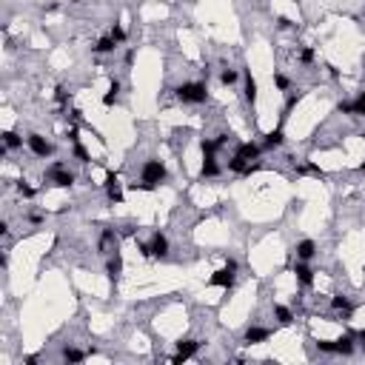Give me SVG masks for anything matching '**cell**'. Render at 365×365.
Wrapping results in <instances>:
<instances>
[{
	"instance_id": "29",
	"label": "cell",
	"mask_w": 365,
	"mask_h": 365,
	"mask_svg": "<svg viewBox=\"0 0 365 365\" xmlns=\"http://www.w3.org/2000/svg\"><path fill=\"white\" fill-rule=\"evenodd\" d=\"M354 108H356V117H365V89L356 94V100H354Z\"/></svg>"
},
{
	"instance_id": "13",
	"label": "cell",
	"mask_w": 365,
	"mask_h": 365,
	"mask_svg": "<svg viewBox=\"0 0 365 365\" xmlns=\"http://www.w3.org/2000/svg\"><path fill=\"white\" fill-rule=\"evenodd\" d=\"M294 274H297V283H300V285H305V288H308V285L314 283V268L308 266L305 260H297V266H294Z\"/></svg>"
},
{
	"instance_id": "4",
	"label": "cell",
	"mask_w": 365,
	"mask_h": 365,
	"mask_svg": "<svg viewBox=\"0 0 365 365\" xmlns=\"http://www.w3.org/2000/svg\"><path fill=\"white\" fill-rule=\"evenodd\" d=\"M197 351H200V342H197V339H191V337H188V339H180V342H177V354L171 356V362H174V365H183L186 359H191Z\"/></svg>"
},
{
	"instance_id": "21",
	"label": "cell",
	"mask_w": 365,
	"mask_h": 365,
	"mask_svg": "<svg viewBox=\"0 0 365 365\" xmlns=\"http://www.w3.org/2000/svg\"><path fill=\"white\" fill-rule=\"evenodd\" d=\"M331 308H334V311H342L345 317H348L351 311H354V305H351V300H348V297H342V294H337L334 300H331Z\"/></svg>"
},
{
	"instance_id": "3",
	"label": "cell",
	"mask_w": 365,
	"mask_h": 365,
	"mask_svg": "<svg viewBox=\"0 0 365 365\" xmlns=\"http://www.w3.org/2000/svg\"><path fill=\"white\" fill-rule=\"evenodd\" d=\"M143 180H149V183H157L160 186L163 180H166V166H163L157 157H149V160L143 163V174H140Z\"/></svg>"
},
{
	"instance_id": "17",
	"label": "cell",
	"mask_w": 365,
	"mask_h": 365,
	"mask_svg": "<svg viewBox=\"0 0 365 365\" xmlns=\"http://www.w3.org/2000/svg\"><path fill=\"white\" fill-rule=\"evenodd\" d=\"M337 342V354H342V356H351L354 354V334H342L339 339H334Z\"/></svg>"
},
{
	"instance_id": "6",
	"label": "cell",
	"mask_w": 365,
	"mask_h": 365,
	"mask_svg": "<svg viewBox=\"0 0 365 365\" xmlns=\"http://www.w3.org/2000/svg\"><path fill=\"white\" fill-rule=\"evenodd\" d=\"M117 242H120V237H117L114 228H103V234H100V240H97V251L108 257V254L117 251Z\"/></svg>"
},
{
	"instance_id": "25",
	"label": "cell",
	"mask_w": 365,
	"mask_h": 365,
	"mask_svg": "<svg viewBox=\"0 0 365 365\" xmlns=\"http://www.w3.org/2000/svg\"><path fill=\"white\" fill-rule=\"evenodd\" d=\"M117 94H120V80H111V86H108V91L103 94V106H111L117 100Z\"/></svg>"
},
{
	"instance_id": "24",
	"label": "cell",
	"mask_w": 365,
	"mask_h": 365,
	"mask_svg": "<svg viewBox=\"0 0 365 365\" xmlns=\"http://www.w3.org/2000/svg\"><path fill=\"white\" fill-rule=\"evenodd\" d=\"M3 143H6V149H20L23 146V137L18 132H3Z\"/></svg>"
},
{
	"instance_id": "2",
	"label": "cell",
	"mask_w": 365,
	"mask_h": 365,
	"mask_svg": "<svg viewBox=\"0 0 365 365\" xmlns=\"http://www.w3.org/2000/svg\"><path fill=\"white\" fill-rule=\"evenodd\" d=\"M257 157H260V146L257 143H242L240 149H237V154L228 160V169L237 171V174H242L246 166H251V160H257Z\"/></svg>"
},
{
	"instance_id": "34",
	"label": "cell",
	"mask_w": 365,
	"mask_h": 365,
	"mask_svg": "<svg viewBox=\"0 0 365 365\" xmlns=\"http://www.w3.org/2000/svg\"><path fill=\"white\" fill-rule=\"evenodd\" d=\"M74 157H77V160H80V163H89V152L83 149L80 143H74Z\"/></svg>"
},
{
	"instance_id": "19",
	"label": "cell",
	"mask_w": 365,
	"mask_h": 365,
	"mask_svg": "<svg viewBox=\"0 0 365 365\" xmlns=\"http://www.w3.org/2000/svg\"><path fill=\"white\" fill-rule=\"evenodd\" d=\"M274 317H277V322H280L283 328H288V325L294 322V314H291L288 305H274Z\"/></svg>"
},
{
	"instance_id": "26",
	"label": "cell",
	"mask_w": 365,
	"mask_h": 365,
	"mask_svg": "<svg viewBox=\"0 0 365 365\" xmlns=\"http://www.w3.org/2000/svg\"><path fill=\"white\" fill-rule=\"evenodd\" d=\"M200 152H203V157H211V154L217 152V143L208 140V137H203V140H200Z\"/></svg>"
},
{
	"instance_id": "5",
	"label": "cell",
	"mask_w": 365,
	"mask_h": 365,
	"mask_svg": "<svg viewBox=\"0 0 365 365\" xmlns=\"http://www.w3.org/2000/svg\"><path fill=\"white\" fill-rule=\"evenodd\" d=\"M26 146L32 149V154H37V157H49V154L54 152L52 143L46 140L43 134H29V137H26Z\"/></svg>"
},
{
	"instance_id": "28",
	"label": "cell",
	"mask_w": 365,
	"mask_h": 365,
	"mask_svg": "<svg viewBox=\"0 0 365 365\" xmlns=\"http://www.w3.org/2000/svg\"><path fill=\"white\" fill-rule=\"evenodd\" d=\"M132 188H134V191H157L160 186H157V183H149V180H143V177H140V183H132Z\"/></svg>"
},
{
	"instance_id": "32",
	"label": "cell",
	"mask_w": 365,
	"mask_h": 365,
	"mask_svg": "<svg viewBox=\"0 0 365 365\" xmlns=\"http://www.w3.org/2000/svg\"><path fill=\"white\" fill-rule=\"evenodd\" d=\"M111 37H114L117 43H123L126 40V29L120 26V23H114V26H111Z\"/></svg>"
},
{
	"instance_id": "40",
	"label": "cell",
	"mask_w": 365,
	"mask_h": 365,
	"mask_svg": "<svg viewBox=\"0 0 365 365\" xmlns=\"http://www.w3.org/2000/svg\"><path fill=\"white\" fill-rule=\"evenodd\" d=\"M228 137H231V134H217V140H214L217 143V149H223L225 143H228Z\"/></svg>"
},
{
	"instance_id": "10",
	"label": "cell",
	"mask_w": 365,
	"mask_h": 365,
	"mask_svg": "<svg viewBox=\"0 0 365 365\" xmlns=\"http://www.w3.org/2000/svg\"><path fill=\"white\" fill-rule=\"evenodd\" d=\"M208 285H217V288H231L234 285V271L231 268H220V271H214L211 274V280H208Z\"/></svg>"
},
{
	"instance_id": "18",
	"label": "cell",
	"mask_w": 365,
	"mask_h": 365,
	"mask_svg": "<svg viewBox=\"0 0 365 365\" xmlns=\"http://www.w3.org/2000/svg\"><path fill=\"white\" fill-rule=\"evenodd\" d=\"M117 46H120V43H117V40H114L111 35H108V37H100L97 43L91 46V52H97V54H108V52H114Z\"/></svg>"
},
{
	"instance_id": "23",
	"label": "cell",
	"mask_w": 365,
	"mask_h": 365,
	"mask_svg": "<svg viewBox=\"0 0 365 365\" xmlns=\"http://www.w3.org/2000/svg\"><path fill=\"white\" fill-rule=\"evenodd\" d=\"M237 80H240V71L237 69H223L220 71V83H223V86H234Z\"/></svg>"
},
{
	"instance_id": "22",
	"label": "cell",
	"mask_w": 365,
	"mask_h": 365,
	"mask_svg": "<svg viewBox=\"0 0 365 365\" xmlns=\"http://www.w3.org/2000/svg\"><path fill=\"white\" fill-rule=\"evenodd\" d=\"M63 359L66 362H83L86 359V351H80V348H63Z\"/></svg>"
},
{
	"instance_id": "8",
	"label": "cell",
	"mask_w": 365,
	"mask_h": 365,
	"mask_svg": "<svg viewBox=\"0 0 365 365\" xmlns=\"http://www.w3.org/2000/svg\"><path fill=\"white\" fill-rule=\"evenodd\" d=\"M106 197H108V203H114V205L123 203V188H120V180H117L114 171L106 174Z\"/></svg>"
},
{
	"instance_id": "42",
	"label": "cell",
	"mask_w": 365,
	"mask_h": 365,
	"mask_svg": "<svg viewBox=\"0 0 365 365\" xmlns=\"http://www.w3.org/2000/svg\"><path fill=\"white\" fill-rule=\"evenodd\" d=\"M359 171H362V174H365V163H362V166H359Z\"/></svg>"
},
{
	"instance_id": "11",
	"label": "cell",
	"mask_w": 365,
	"mask_h": 365,
	"mask_svg": "<svg viewBox=\"0 0 365 365\" xmlns=\"http://www.w3.org/2000/svg\"><path fill=\"white\" fill-rule=\"evenodd\" d=\"M106 274H108V280L117 285V280H120V274H123V257L120 254H108V260H106Z\"/></svg>"
},
{
	"instance_id": "7",
	"label": "cell",
	"mask_w": 365,
	"mask_h": 365,
	"mask_svg": "<svg viewBox=\"0 0 365 365\" xmlns=\"http://www.w3.org/2000/svg\"><path fill=\"white\" fill-rule=\"evenodd\" d=\"M271 334H274L271 328H263V325H251V328H246V334H242V342H246V345H260V342L271 339Z\"/></svg>"
},
{
	"instance_id": "36",
	"label": "cell",
	"mask_w": 365,
	"mask_h": 365,
	"mask_svg": "<svg viewBox=\"0 0 365 365\" xmlns=\"http://www.w3.org/2000/svg\"><path fill=\"white\" fill-rule=\"evenodd\" d=\"M18 191H20V194H23V197H35V188H32V186H26L23 180H20V183H18Z\"/></svg>"
},
{
	"instance_id": "33",
	"label": "cell",
	"mask_w": 365,
	"mask_h": 365,
	"mask_svg": "<svg viewBox=\"0 0 365 365\" xmlns=\"http://www.w3.org/2000/svg\"><path fill=\"white\" fill-rule=\"evenodd\" d=\"M300 100H303V91H294V94H288V103H285V111H291V108H294L297 103H300Z\"/></svg>"
},
{
	"instance_id": "37",
	"label": "cell",
	"mask_w": 365,
	"mask_h": 365,
	"mask_svg": "<svg viewBox=\"0 0 365 365\" xmlns=\"http://www.w3.org/2000/svg\"><path fill=\"white\" fill-rule=\"evenodd\" d=\"M66 137H69L71 143H80V129H77V126H71L69 132H66Z\"/></svg>"
},
{
	"instance_id": "15",
	"label": "cell",
	"mask_w": 365,
	"mask_h": 365,
	"mask_svg": "<svg viewBox=\"0 0 365 365\" xmlns=\"http://www.w3.org/2000/svg\"><path fill=\"white\" fill-rule=\"evenodd\" d=\"M294 251H297V260H305V263H308V260H314V254H317V242L314 240H300L294 246Z\"/></svg>"
},
{
	"instance_id": "35",
	"label": "cell",
	"mask_w": 365,
	"mask_h": 365,
	"mask_svg": "<svg viewBox=\"0 0 365 365\" xmlns=\"http://www.w3.org/2000/svg\"><path fill=\"white\" fill-rule=\"evenodd\" d=\"M54 100H57V103H66V100H69V89H66V86H57V89H54Z\"/></svg>"
},
{
	"instance_id": "20",
	"label": "cell",
	"mask_w": 365,
	"mask_h": 365,
	"mask_svg": "<svg viewBox=\"0 0 365 365\" xmlns=\"http://www.w3.org/2000/svg\"><path fill=\"white\" fill-rule=\"evenodd\" d=\"M217 174H220V166H217V157H214V154H211V157H205V160H203V169H200V177H217Z\"/></svg>"
},
{
	"instance_id": "41",
	"label": "cell",
	"mask_w": 365,
	"mask_h": 365,
	"mask_svg": "<svg viewBox=\"0 0 365 365\" xmlns=\"http://www.w3.org/2000/svg\"><path fill=\"white\" fill-rule=\"evenodd\" d=\"M356 339H359V348L365 351V331H362V334H356Z\"/></svg>"
},
{
	"instance_id": "14",
	"label": "cell",
	"mask_w": 365,
	"mask_h": 365,
	"mask_svg": "<svg viewBox=\"0 0 365 365\" xmlns=\"http://www.w3.org/2000/svg\"><path fill=\"white\" fill-rule=\"evenodd\" d=\"M283 143H285V132H283V126H277V129H271V132L266 134L263 149H268V152H271V149H280Z\"/></svg>"
},
{
	"instance_id": "1",
	"label": "cell",
	"mask_w": 365,
	"mask_h": 365,
	"mask_svg": "<svg viewBox=\"0 0 365 365\" xmlns=\"http://www.w3.org/2000/svg\"><path fill=\"white\" fill-rule=\"evenodd\" d=\"M180 103H191V106H200L208 100V89H205V83H183L174 89Z\"/></svg>"
},
{
	"instance_id": "39",
	"label": "cell",
	"mask_w": 365,
	"mask_h": 365,
	"mask_svg": "<svg viewBox=\"0 0 365 365\" xmlns=\"http://www.w3.org/2000/svg\"><path fill=\"white\" fill-rule=\"evenodd\" d=\"M277 26L280 29H294V23H291L288 18H277Z\"/></svg>"
},
{
	"instance_id": "31",
	"label": "cell",
	"mask_w": 365,
	"mask_h": 365,
	"mask_svg": "<svg viewBox=\"0 0 365 365\" xmlns=\"http://www.w3.org/2000/svg\"><path fill=\"white\" fill-rule=\"evenodd\" d=\"M274 86L280 91H288V86H291V83H288V77H285V74H274Z\"/></svg>"
},
{
	"instance_id": "30",
	"label": "cell",
	"mask_w": 365,
	"mask_h": 365,
	"mask_svg": "<svg viewBox=\"0 0 365 365\" xmlns=\"http://www.w3.org/2000/svg\"><path fill=\"white\" fill-rule=\"evenodd\" d=\"M300 63H303V66H311L314 63V49H300Z\"/></svg>"
},
{
	"instance_id": "27",
	"label": "cell",
	"mask_w": 365,
	"mask_h": 365,
	"mask_svg": "<svg viewBox=\"0 0 365 365\" xmlns=\"http://www.w3.org/2000/svg\"><path fill=\"white\" fill-rule=\"evenodd\" d=\"M317 348L322 354H337V342L334 339H317Z\"/></svg>"
},
{
	"instance_id": "16",
	"label": "cell",
	"mask_w": 365,
	"mask_h": 365,
	"mask_svg": "<svg viewBox=\"0 0 365 365\" xmlns=\"http://www.w3.org/2000/svg\"><path fill=\"white\" fill-rule=\"evenodd\" d=\"M242 97H246V103H249V106H254V103H257V80L251 77V71H246V89H242Z\"/></svg>"
},
{
	"instance_id": "38",
	"label": "cell",
	"mask_w": 365,
	"mask_h": 365,
	"mask_svg": "<svg viewBox=\"0 0 365 365\" xmlns=\"http://www.w3.org/2000/svg\"><path fill=\"white\" fill-rule=\"evenodd\" d=\"M339 111H342V114H351V117H356V108H354V103H339Z\"/></svg>"
},
{
	"instance_id": "9",
	"label": "cell",
	"mask_w": 365,
	"mask_h": 365,
	"mask_svg": "<svg viewBox=\"0 0 365 365\" xmlns=\"http://www.w3.org/2000/svg\"><path fill=\"white\" fill-rule=\"evenodd\" d=\"M149 246H152V257L154 260H166L169 257V237H166L163 231H154Z\"/></svg>"
},
{
	"instance_id": "12",
	"label": "cell",
	"mask_w": 365,
	"mask_h": 365,
	"mask_svg": "<svg viewBox=\"0 0 365 365\" xmlns=\"http://www.w3.org/2000/svg\"><path fill=\"white\" fill-rule=\"evenodd\" d=\"M49 180H52V186H57V188H69V186H74V174L71 171H66V169H49Z\"/></svg>"
}]
</instances>
